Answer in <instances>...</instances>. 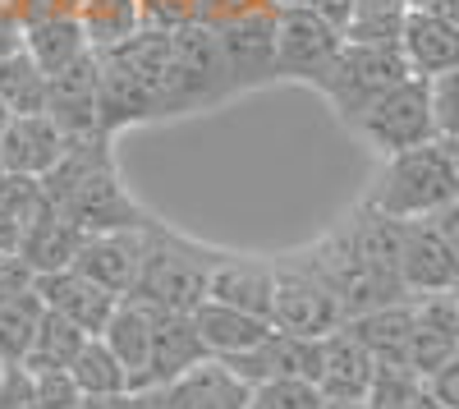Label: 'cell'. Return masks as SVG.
Masks as SVG:
<instances>
[{
  "label": "cell",
  "instance_id": "1",
  "mask_svg": "<svg viewBox=\"0 0 459 409\" xmlns=\"http://www.w3.org/2000/svg\"><path fill=\"white\" fill-rule=\"evenodd\" d=\"M42 189L51 198L56 212H65L83 235L97 231H147L152 212H143V203L120 184V170H115L110 157V138H74L65 147V157L42 175Z\"/></svg>",
  "mask_w": 459,
  "mask_h": 409
},
{
  "label": "cell",
  "instance_id": "2",
  "mask_svg": "<svg viewBox=\"0 0 459 409\" xmlns=\"http://www.w3.org/2000/svg\"><path fill=\"white\" fill-rule=\"evenodd\" d=\"M216 257H221L216 248H203L194 239L166 231L161 221H152L143 235L138 281L125 300H134L152 313H194L207 300V281H212Z\"/></svg>",
  "mask_w": 459,
  "mask_h": 409
},
{
  "label": "cell",
  "instance_id": "3",
  "mask_svg": "<svg viewBox=\"0 0 459 409\" xmlns=\"http://www.w3.org/2000/svg\"><path fill=\"white\" fill-rule=\"evenodd\" d=\"M455 198H459V175L450 161V147L441 138L386 157V170H381V179L368 194L372 207H381L386 216H400V221H428Z\"/></svg>",
  "mask_w": 459,
  "mask_h": 409
},
{
  "label": "cell",
  "instance_id": "4",
  "mask_svg": "<svg viewBox=\"0 0 459 409\" xmlns=\"http://www.w3.org/2000/svg\"><path fill=\"white\" fill-rule=\"evenodd\" d=\"M235 92L225 69V51L212 23L188 19L170 28V65L161 83V116H184V110H203L221 97Z\"/></svg>",
  "mask_w": 459,
  "mask_h": 409
},
{
  "label": "cell",
  "instance_id": "5",
  "mask_svg": "<svg viewBox=\"0 0 459 409\" xmlns=\"http://www.w3.org/2000/svg\"><path fill=\"white\" fill-rule=\"evenodd\" d=\"M303 257H308V263L317 267V276L331 285V294L340 300V313H344V318H359V313H368V309L409 300L404 285H400V276L372 267L368 257L350 244V235H344V231L322 235L313 248H303Z\"/></svg>",
  "mask_w": 459,
  "mask_h": 409
},
{
  "label": "cell",
  "instance_id": "6",
  "mask_svg": "<svg viewBox=\"0 0 459 409\" xmlns=\"http://www.w3.org/2000/svg\"><path fill=\"white\" fill-rule=\"evenodd\" d=\"M344 322L340 300L331 294V285L317 276V267L303 253L276 257L272 263V326L290 331V336H331Z\"/></svg>",
  "mask_w": 459,
  "mask_h": 409
},
{
  "label": "cell",
  "instance_id": "7",
  "mask_svg": "<svg viewBox=\"0 0 459 409\" xmlns=\"http://www.w3.org/2000/svg\"><path fill=\"white\" fill-rule=\"evenodd\" d=\"M400 79H409V65H404L400 47H359V42H344L340 56L326 69V79L317 83V92L335 106V116L344 125H354L363 110L381 92H391Z\"/></svg>",
  "mask_w": 459,
  "mask_h": 409
},
{
  "label": "cell",
  "instance_id": "8",
  "mask_svg": "<svg viewBox=\"0 0 459 409\" xmlns=\"http://www.w3.org/2000/svg\"><path fill=\"white\" fill-rule=\"evenodd\" d=\"M354 129L377 147L381 157L409 152V147H423L437 138V120H432V83L409 74L391 92H381L363 116L354 120Z\"/></svg>",
  "mask_w": 459,
  "mask_h": 409
},
{
  "label": "cell",
  "instance_id": "9",
  "mask_svg": "<svg viewBox=\"0 0 459 409\" xmlns=\"http://www.w3.org/2000/svg\"><path fill=\"white\" fill-rule=\"evenodd\" d=\"M344 47V32L308 5L276 10V79H294L317 88L326 79L331 60Z\"/></svg>",
  "mask_w": 459,
  "mask_h": 409
},
{
  "label": "cell",
  "instance_id": "10",
  "mask_svg": "<svg viewBox=\"0 0 459 409\" xmlns=\"http://www.w3.org/2000/svg\"><path fill=\"white\" fill-rule=\"evenodd\" d=\"M212 28L221 37L225 69H230L235 92L276 79V10L272 5L244 10V14L225 19V23H212Z\"/></svg>",
  "mask_w": 459,
  "mask_h": 409
},
{
  "label": "cell",
  "instance_id": "11",
  "mask_svg": "<svg viewBox=\"0 0 459 409\" xmlns=\"http://www.w3.org/2000/svg\"><path fill=\"white\" fill-rule=\"evenodd\" d=\"M134 396H138V409H248L253 387L239 382L221 359H203L170 387H152Z\"/></svg>",
  "mask_w": 459,
  "mask_h": 409
},
{
  "label": "cell",
  "instance_id": "12",
  "mask_svg": "<svg viewBox=\"0 0 459 409\" xmlns=\"http://www.w3.org/2000/svg\"><path fill=\"white\" fill-rule=\"evenodd\" d=\"M203 359H212V354L194 326V313H152V345H147L143 373L134 378V391L170 387L175 378H184Z\"/></svg>",
  "mask_w": 459,
  "mask_h": 409
},
{
  "label": "cell",
  "instance_id": "13",
  "mask_svg": "<svg viewBox=\"0 0 459 409\" xmlns=\"http://www.w3.org/2000/svg\"><path fill=\"white\" fill-rule=\"evenodd\" d=\"M459 276V253L437 231V221H404V248H400V281L404 294H446Z\"/></svg>",
  "mask_w": 459,
  "mask_h": 409
},
{
  "label": "cell",
  "instance_id": "14",
  "mask_svg": "<svg viewBox=\"0 0 459 409\" xmlns=\"http://www.w3.org/2000/svg\"><path fill=\"white\" fill-rule=\"evenodd\" d=\"M143 235L147 231H97V235H83L79 253H74V272L88 276L92 285H101L106 294L125 300L138 281V267H143Z\"/></svg>",
  "mask_w": 459,
  "mask_h": 409
},
{
  "label": "cell",
  "instance_id": "15",
  "mask_svg": "<svg viewBox=\"0 0 459 409\" xmlns=\"http://www.w3.org/2000/svg\"><path fill=\"white\" fill-rule=\"evenodd\" d=\"M47 120H51L69 143L101 134V110H97V51L47 79Z\"/></svg>",
  "mask_w": 459,
  "mask_h": 409
},
{
  "label": "cell",
  "instance_id": "16",
  "mask_svg": "<svg viewBox=\"0 0 459 409\" xmlns=\"http://www.w3.org/2000/svg\"><path fill=\"white\" fill-rule=\"evenodd\" d=\"M32 290L42 294V309L74 322L79 331H88V336H101L110 313H115V294H106L101 285H92L88 276H79L74 267H60V272H42L32 276Z\"/></svg>",
  "mask_w": 459,
  "mask_h": 409
},
{
  "label": "cell",
  "instance_id": "17",
  "mask_svg": "<svg viewBox=\"0 0 459 409\" xmlns=\"http://www.w3.org/2000/svg\"><path fill=\"white\" fill-rule=\"evenodd\" d=\"M413 304V326H409V368L418 378H432L446 359L459 354V313L450 294H418Z\"/></svg>",
  "mask_w": 459,
  "mask_h": 409
},
{
  "label": "cell",
  "instance_id": "18",
  "mask_svg": "<svg viewBox=\"0 0 459 409\" xmlns=\"http://www.w3.org/2000/svg\"><path fill=\"white\" fill-rule=\"evenodd\" d=\"M69 138L42 116H10V125L0 129V161L14 175H37L42 179L60 157H65Z\"/></svg>",
  "mask_w": 459,
  "mask_h": 409
},
{
  "label": "cell",
  "instance_id": "19",
  "mask_svg": "<svg viewBox=\"0 0 459 409\" xmlns=\"http://www.w3.org/2000/svg\"><path fill=\"white\" fill-rule=\"evenodd\" d=\"M207 300H216L225 309H239V313H257V318L272 322V263L221 253L216 267H212V281H207Z\"/></svg>",
  "mask_w": 459,
  "mask_h": 409
},
{
  "label": "cell",
  "instance_id": "20",
  "mask_svg": "<svg viewBox=\"0 0 459 409\" xmlns=\"http://www.w3.org/2000/svg\"><path fill=\"white\" fill-rule=\"evenodd\" d=\"M400 56L418 79H437L446 69H459V28L437 19L432 10H409L400 32Z\"/></svg>",
  "mask_w": 459,
  "mask_h": 409
},
{
  "label": "cell",
  "instance_id": "21",
  "mask_svg": "<svg viewBox=\"0 0 459 409\" xmlns=\"http://www.w3.org/2000/svg\"><path fill=\"white\" fill-rule=\"evenodd\" d=\"M23 51L51 79V74L92 56V42H88L79 14H37V19L23 23Z\"/></svg>",
  "mask_w": 459,
  "mask_h": 409
},
{
  "label": "cell",
  "instance_id": "22",
  "mask_svg": "<svg viewBox=\"0 0 459 409\" xmlns=\"http://www.w3.org/2000/svg\"><path fill=\"white\" fill-rule=\"evenodd\" d=\"M377 373V359L344 331V322L322 336V368H317V391L326 400H363L368 382Z\"/></svg>",
  "mask_w": 459,
  "mask_h": 409
},
{
  "label": "cell",
  "instance_id": "23",
  "mask_svg": "<svg viewBox=\"0 0 459 409\" xmlns=\"http://www.w3.org/2000/svg\"><path fill=\"white\" fill-rule=\"evenodd\" d=\"M79 244H83V231L74 226L65 212H56V207L47 203V207L19 231V248H14V257H23V263L32 267V276H42V272H60V267H69V263H74V253H79Z\"/></svg>",
  "mask_w": 459,
  "mask_h": 409
},
{
  "label": "cell",
  "instance_id": "24",
  "mask_svg": "<svg viewBox=\"0 0 459 409\" xmlns=\"http://www.w3.org/2000/svg\"><path fill=\"white\" fill-rule=\"evenodd\" d=\"M409 326H413V304H381L359 318H344V331L377 359V363H404L409 359Z\"/></svg>",
  "mask_w": 459,
  "mask_h": 409
},
{
  "label": "cell",
  "instance_id": "25",
  "mask_svg": "<svg viewBox=\"0 0 459 409\" xmlns=\"http://www.w3.org/2000/svg\"><path fill=\"white\" fill-rule=\"evenodd\" d=\"M194 326H198V336L207 345L212 359H230V354H244L253 350L266 331H272V322L257 318V313H239V309H225L216 300H203L194 309Z\"/></svg>",
  "mask_w": 459,
  "mask_h": 409
},
{
  "label": "cell",
  "instance_id": "26",
  "mask_svg": "<svg viewBox=\"0 0 459 409\" xmlns=\"http://www.w3.org/2000/svg\"><path fill=\"white\" fill-rule=\"evenodd\" d=\"M101 341L129 368V387H134V378L147 363V345H152V309H143L134 300H120L115 313H110V322H106V331H101Z\"/></svg>",
  "mask_w": 459,
  "mask_h": 409
},
{
  "label": "cell",
  "instance_id": "27",
  "mask_svg": "<svg viewBox=\"0 0 459 409\" xmlns=\"http://www.w3.org/2000/svg\"><path fill=\"white\" fill-rule=\"evenodd\" d=\"M409 19V0H354L344 19V42L359 47H400V32Z\"/></svg>",
  "mask_w": 459,
  "mask_h": 409
},
{
  "label": "cell",
  "instance_id": "28",
  "mask_svg": "<svg viewBox=\"0 0 459 409\" xmlns=\"http://www.w3.org/2000/svg\"><path fill=\"white\" fill-rule=\"evenodd\" d=\"M88 341V331H79L74 322L56 318V313H42V326H37V336H32V350L19 368H28V373H69V363L74 354L83 350Z\"/></svg>",
  "mask_w": 459,
  "mask_h": 409
},
{
  "label": "cell",
  "instance_id": "29",
  "mask_svg": "<svg viewBox=\"0 0 459 409\" xmlns=\"http://www.w3.org/2000/svg\"><path fill=\"white\" fill-rule=\"evenodd\" d=\"M69 378L79 387V396H115V391H134L129 387V368L110 354V345L101 336H88L83 350L74 354Z\"/></svg>",
  "mask_w": 459,
  "mask_h": 409
},
{
  "label": "cell",
  "instance_id": "30",
  "mask_svg": "<svg viewBox=\"0 0 459 409\" xmlns=\"http://www.w3.org/2000/svg\"><path fill=\"white\" fill-rule=\"evenodd\" d=\"M42 294L37 290H23L14 294V300L0 304V363L5 368H19L32 350V336L37 326H42Z\"/></svg>",
  "mask_w": 459,
  "mask_h": 409
},
{
  "label": "cell",
  "instance_id": "31",
  "mask_svg": "<svg viewBox=\"0 0 459 409\" xmlns=\"http://www.w3.org/2000/svg\"><path fill=\"white\" fill-rule=\"evenodd\" d=\"M0 101L10 116H42L47 110V74L28 60V51L0 60Z\"/></svg>",
  "mask_w": 459,
  "mask_h": 409
},
{
  "label": "cell",
  "instance_id": "32",
  "mask_svg": "<svg viewBox=\"0 0 459 409\" xmlns=\"http://www.w3.org/2000/svg\"><path fill=\"white\" fill-rule=\"evenodd\" d=\"M83 32H88V42L92 51H110V47H120L125 37H134L143 28V14H138V0H83Z\"/></svg>",
  "mask_w": 459,
  "mask_h": 409
},
{
  "label": "cell",
  "instance_id": "33",
  "mask_svg": "<svg viewBox=\"0 0 459 409\" xmlns=\"http://www.w3.org/2000/svg\"><path fill=\"white\" fill-rule=\"evenodd\" d=\"M423 391H428V382L418 378L409 363H377L368 396H363V409H413Z\"/></svg>",
  "mask_w": 459,
  "mask_h": 409
},
{
  "label": "cell",
  "instance_id": "34",
  "mask_svg": "<svg viewBox=\"0 0 459 409\" xmlns=\"http://www.w3.org/2000/svg\"><path fill=\"white\" fill-rule=\"evenodd\" d=\"M248 409H322V391L303 378H272L253 387Z\"/></svg>",
  "mask_w": 459,
  "mask_h": 409
},
{
  "label": "cell",
  "instance_id": "35",
  "mask_svg": "<svg viewBox=\"0 0 459 409\" xmlns=\"http://www.w3.org/2000/svg\"><path fill=\"white\" fill-rule=\"evenodd\" d=\"M51 198H47V189H42V179L37 175H14V170H5L0 175V207H5L19 226H28V221L42 212Z\"/></svg>",
  "mask_w": 459,
  "mask_h": 409
},
{
  "label": "cell",
  "instance_id": "36",
  "mask_svg": "<svg viewBox=\"0 0 459 409\" xmlns=\"http://www.w3.org/2000/svg\"><path fill=\"white\" fill-rule=\"evenodd\" d=\"M432 83V120H437V138L441 143H459V69L437 74Z\"/></svg>",
  "mask_w": 459,
  "mask_h": 409
},
{
  "label": "cell",
  "instance_id": "37",
  "mask_svg": "<svg viewBox=\"0 0 459 409\" xmlns=\"http://www.w3.org/2000/svg\"><path fill=\"white\" fill-rule=\"evenodd\" d=\"M23 373H28V368H23ZM28 378H32V373H28ZM32 387H37V400H42V409H74V405H79V387H74L69 373H37Z\"/></svg>",
  "mask_w": 459,
  "mask_h": 409
},
{
  "label": "cell",
  "instance_id": "38",
  "mask_svg": "<svg viewBox=\"0 0 459 409\" xmlns=\"http://www.w3.org/2000/svg\"><path fill=\"white\" fill-rule=\"evenodd\" d=\"M0 409H42L37 387L23 368H5V373H0Z\"/></svg>",
  "mask_w": 459,
  "mask_h": 409
},
{
  "label": "cell",
  "instance_id": "39",
  "mask_svg": "<svg viewBox=\"0 0 459 409\" xmlns=\"http://www.w3.org/2000/svg\"><path fill=\"white\" fill-rule=\"evenodd\" d=\"M428 382V391H432V400L441 405V409H459V354L455 359H446L432 378H423Z\"/></svg>",
  "mask_w": 459,
  "mask_h": 409
},
{
  "label": "cell",
  "instance_id": "40",
  "mask_svg": "<svg viewBox=\"0 0 459 409\" xmlns=\"http://www.w3.org/2000/svg\"><path fill=\"white\" fill-rule=\"evenodd\" d=\"M23 290H32V267L23 263V257H0V304L5 300H14V294H23Z\"/></svg>",
  "mask_w": 459,
  "mask_h": 409
},
{
  "label": "cell",
  "instance_id": "41",
  "mask_svg": "<svg viewBox=\"0 0 459 409\" xmlns=\"http://www.w3.org/2000/svg\"><path fill=\"white\" fill-rule=\"evenodd\" d=\"M257 5H266V0H198V19L203 23H225V19H235L244 10H257Z\"/></svg>",
  "mask_w": 459,
  "mask_h": 409
},
{
  "label": "cell",
  "instance_id": "42",
  "mask_svg": "<svg viewBox=\"0 0 459 409\" xmlns=\"http://www.w3.org/2000/svg\"><path fill=\"white\" fill-rule=\"evenodd\" d=\"M83 0H23V23L37 14H79Z\"/></svg>",
  "mask_w": 459,
  "mask_h": 409
},
{
  "label": "cell",
  "instance_id": "43",
  "mask_svg": "<svg viewBox=\"0 0 459 409\" xmlns=\"http://www.w3.org/2000/svg\"><path fill=\"white\" fill-rule=\"evenodd\" d=\"M74 409H138L134 391H115V396H79Z\"/></svg>",
  "mask_w": 459,
  "mask_h": 409
},
{
  "label": "cell",
  "instance_id": "44",
  "mask_svg": "<svg viewBox=\"0 0 459 409\" xmlns=\"http://www.w3.org/2000/svg\"><path fill=\"white\" fill-rule=\"evenodd\" d=\"M23 51V23L14 14H0V60Z\"/></svg>",
  "mask_w": 459,
  "mask_h": 409
},
{
  "label": "cell",
  "instance_id": "45",
  "mask_svg": "<svg viewBox=\"0 0 459 409\" xmlns=\"http://www.w3.org/2000/svg\"><path fill=\"white\" fill-rule=\"evenodd\" d=\"M299 5H308L322 19H331L335 28H344V19H350V10H354V0H299Z\"/></svg>",
  "mask_w": 459,
  "mask_h": 409
},
{
  "label": "cell",
  "instance_id": "46",
  "mask_svg": "<svg viewBox=\"0 0 459 409\" xmlns=\"http://www.w3.org/2000/svg\"><path fill=\"white\" fill-rule=\"evenodd\" d=\"M432 221H437V231H441V235L450 239V248L459 253V198H455L450 207H441V212H437Z\"/></svg>",
  "mask_w": 459,
  "mask_h": 409
},
{
  "label": "cell",
  "instance_id": "47",
  "mask_svg": "<svg viewBox=\"0 0 459 409\" xmlns=\"http://www.w3.org/2000/svg\"><path fill=\"white\" fill-rule=\"evenodd\" d=\"M19 231H23V226H19L5 207H0V257H10V253L19 248Z\"/></svg>",
  "mask_w": 459,
  "mask_h": 409
},
{
  "label": "cell",
  "instance_id": "48",
  "mask_svg": "<svg viewBox=\"0 0 459 409\" xmlns=\"http://www.w3.org/2000/svg\"><path fill=\"white\" fill-rule=\"evenodd\" d=\"M423 10H432L437 19H446V23H455V28H459V0H428Z\"/></svg>",
  "mask_w": 459,
  "mask_h": 409
},
{
  "label": "cell",
  "instance_id": "49",
  "mask_svg": "<svg viewBox=\"0 0 459 409\" xmlns=\"http://www.w3.org/2000/svg\"><path fill=\"white\" fill-rule=\"evenodd\" d=\"M322 409H363V400H326L322 396Z\"/></svg>",
  "mask_w": 459,
  "mask_h": 409
},
{
  "label": "cell",
  "instance_id": "50",
  "mask_svg": "<svg viewBox=\"0 0 459 409\" xmlns=\"http://www.w3.org/2000/svg\"><path fill=\"white\" fill-rule=\"evenodd\" d=\"M413 409H441V405L432 400V391H423V396H418V405H413Z\"/></svg>",
  "mask_w": 459,
  "mask_h": 409
},
{
  "label": "cell",
  "instance_id": "51",
  "mask_svg": "<svg viewBox=\"0 0 459 409\" xmlns=\"http://www.w3.org/2000/svg\"><path fill=\"white\" fill-rule=\"evenodd\" d=\"M446 294H450V304H455V313H459V276H455V285H450Z\"/></svg>",
  "mask_w": 459,
  "mask_h": 409
},
{
  "label": "cell",
  "instance_id": "52",
  "mask_svg": "<svg viewBox=\"0 0 459 409\" xmlns=\"http://www.w3.org/2000/svg\"><path fill=\"white\" fill-rule=\"evenodd\" d=\"M450 147V161H455V175H459V143H446Z\"/></svg>",
  "mask_w": 459,
  "mask_h": 409
},
{
  "label": "cell",
  "instance_id": "53",
  "mask_svg": "<svg viewBox=\"0 0 459 409\" xmlns=\"http://www.w3.org/2000/svg\"><path fill=\"white\" fill-rule=\"evenodd\" d=\"M10 125V110H5V101H0V129H5Z\"/></svg>",
  "mask_w": 459,
  "mask_h": 409
},
{
  "label": "cell",
  "instance_id": "54",
  "mask_svg": "<svg viewBox=\"0 0 459 409\" xmlns=\"http://www.w3.org/2000/svg\"><path fill=\"white\" fill-rule=\"evenodd\" d=\"M0 175H5V161H0Z\"/></svg>",
  "mask_w": 459,
  "mask_h": 409
},
{
  "label": "cell",
  "instance_id": "55",
  "mask_svg": "<svg viewBox=\"0 0 459 409\" xmlns=\"http://www.w3.org/2000/svg\"><path fill=\"white\" fill-rule=\"evenodd\" d=\"M0 373H5V363H0Z\"/></svg>",
  "mask_w": 459,
  "mask_h": 409
}]
</instances>
